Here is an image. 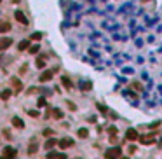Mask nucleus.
Returning <instances> with one entry per match:
<instances>
[{
	"instance_id": "11",
	"label": "nucleus",
	"mask_w": 162,
	"mask_h": 159,
	"mask_svg": "<svg viewBox=\"0 0 162 159\" xmlns=\"http://www.w3.org/2000/svg\"><path fill=\"white\" fill-rule=\"evenodd\" d=\"M30 47V40H21V42H19V51H26V49Z\"/></svg>"
},
{
	"instance_id": "8",
	"label": "nucleus",
	"mask_w": 162,
	"mask_h": 159,
	"mask_svg": "<svg viewBox=\"0 0 162 159\" xmlns=\"http://www.w3.org/2000/svg\"><path fill=\"white\" fill-rule=\"evenodd\" d=\"M141 143H152L153 142V135H145V137H140Z\"/></svg>"
},
{
	"instance_id": "17",
	"label": "nucleus",
	"mask_w": 162,
	"mask_h": 159,
	"mask_svg": "<svg viewBox=\"0 0 162 159\" xmlns=\"http://www.w3.org/2000/svg\"><path fill=\"white\" fill-rule=\"evenodd\" d=\"M87 135H89V133H87V129H86V128L79 129V137L80 138H87Z\"/></svg>"
},
{
	"instance_id": "10",
	"label": "nucleus",
	"mask_w": 162,
	"mask_h": 159,
	"mask_svg": "<svg viewBox=\"0 0 162 159\" xmlns=\"http://www.w3.org/2000/svg\"><path fill=\"white\" fill-rule=\"evenodd\" d=\"M11 30V25L5 21H0V33H4V31H9Z\"/></svg>"
},
{
	"instance_id": "7",
	"label": "nucleus",
	"mask_w": 162,
	"mask_h": 159,
	"mask_svg": "<svg viewBox=\"0 0 162 159\" xmlns=\"http://www.w3.org/2000/svg\"><path fill=\"white\" fill-rule=\"evenodd\" d=\"M53 75H54L53 70H45L44 74L40 75V82H47V80H51L53 79Z\"/></svg>"
},
{
	"instance_id": "14",
	"label": "nucleus",
	"mask_w": 162,
	"mask_h": 159,
	"mask_svg": "<svg viewBox=\"0 0 162 159\" xmlns=\"http://www.w3.org/2000/svg\"><path fill=\"white\" fill-rule=\"evenodd\" d=\"M47 157H59V159H65L66 156H65V154H59V152H49Z\"/></svg>"
},
{
	"instance_id": "12",
	"label": "nucleus",
	"mask_w": 162,
	"mask_h": 159,
	"mask_svg": "<svg viewBox=\"0 0 162 159\" xmlns=\"http://www.w3.org/2000/svg\"><path fill=\"white\" fill-rule=\"evenodd\" d=\"M56 143H58V140H56V138H49V140L47 142H45V149H53V147L54 145H56Z\"/></svg>"
},
{
	"instance_id": "6",
	"label": "nucleus",
	"mask_w": 162,
	"mask_h": 159,
	"mask_svg": "<svg viewBox=\"0 0 162 159\" xmlns=\"http://www.w3.org/2000/svg\"><path fill=\"white\" fill-rule=\"evenodd\" d=\"M16 154H18V150L14 149V147H5V149H4V156H5V157H16Z\"/></svg>"
},
{
	"instance_id": "2",
	"label": "nucleus",
	"mask_w": 162,
	"mask_h": 159,
	"mask_svg": "<svg viewBox=\"0 0 162 159\" xmlns=\"http://www.w3.org/2000/svg\"><path fill=\"white\" fill-rule=\"evenodd\" d=\"M58 145L61 147V149H68V147L73 145V140H72V138H68V137H66V138H61V140L58 142Z\"/></svg>"
},
{
	"instance_id": "19",
	"label": "nucleus",
	"mask_w": 162,
	"mask_h": 159,
	"mask_svg": "<svg viewBox=\"0 0 162 159\" xmlns=\"http://www.w3.org/2000/svg\"><path fill=\"white\" fill-rule=\"evenodd\" d=\"M53 114H54V117H56V119H61V117H63V112H61V110H58V108H54Z\"/></svg>"
},
{
	"instance_id": "24",
	"label": "nucleus",
	"mask_w": 162,
	"mask_h": 159,
	"mask_svg": "<svg viewBox=\"0 0 162 159\" xmlns=\"http://www.w3.org/2000/svg\"><path fill=\"white\" fill-rule=\"evenodd\" d=\"M44 135H45V137H51V135H53V129H51V128L44 129Z\"/></svg>"
},
{
	"instance_id": "18",
	"label": "nucleus",
	"mask_w": 162,
	"mask_h": 159,
	"mask_svg": "<svg viewBox=\"0 0 162 159\" xmlns=\"http://www.w3.org/2000/svg\"><path fill=\"white\" fill-rule=\"evenodd\" d=\"M61 82L66 86V88H72V80L68 79V77H63V79H61Z\"/></svg>"
},
{
	"instance_id": "16",
	"label": "nucleus",
	"mask_w": 162,
	"mask_h": 159,
	"mask_svg": "<svg viewBox=\"0 0 162 159\" xmlns=\"http://www.w3.org/2000/svg\"><path fill=\"white\" fill-rule=\"evenodd\" d=\"M39 51H40V46H39V44H35V46H30V53H31V54H37Z\"/></svg>"
},
{
	"instance_id": "20",
	"label": "nucleus",
	"mask_w": 162,
	"mask_h": 159,
	"mask_svg": "<svg viewBox=\"0 0 162 159\" xmlns=\"http://www.w3.org/2000/svg\"><path fill=\"white\" fill-rule=\"evenodd\" d=\"M37 150H39V147H37L35 143H33V145H31V147H28V152H30V154H35Z\"/></svg>"
},
{
	"instance_id": "15",
	"label": "nucleus",
	"mask_w": 162,
	"mask_h": 159,
	"mask_svg": "<svg viewBox=\"0 0 162 159\" xmlns=\"http://www.w3.org/2000/svg\"><path fill=\"white\" fill-rule=\"evenodd\" d=\"M12 86L16 88V91H21V80L19 79H12Z\"/></svg>"
},
{
	"instance_id": "4",
	"label": "nucleus",
	"mask_w": 162,
	"mask_h": 159,
	"mask_svg": "<svg viewBox=\"0 0 162 159\" xmlns=\"http://www.w3.org/2000/svg\"><path fill=\"white\" fill-rule=\"evenodd\" d=\"M126 138H127V140H131V142H134V140H138V138H140V135H138V131H136V129H127Z\"/></svg>"
},
{
	"instance_id": "1",
	"label": "nucleus",
	"mask_w": 162,
	"mask_h": 159,
	"mask_svg": "<svg viewBox=\"0 0 162 159\" xmlns=\"http://www.w3.org/2000/svg\"><path fill=\"white\" fill-rule=\"evenodd\" d=\"M120 154H122V149L120 147H112V149L106 150V157L108 159H113V157H120Z\"/></svg>"
},
{
	"instance_id": "26",
	"label": "nucleus",
	"mask_w": 162,
	"mask_h": 159,
	"mask_svg": "<svg viewBox=\"0 0 162 159\" xmlns=\"http://www.w3.org/2000/svg\"><path fill=\"white\" fill-rule=\"evenodd\" d=\"M0 2H2V0H0Z\"/></svg>"
},
{
	"instance_id": "23",
	"label": "nucleus",
	"mask_w": 162,
	"mask_h": 159,
	"mask_svg": "<svg viewBox=\"0 0 162 159\" xmlns=\"http://www.w3.org/2000/svg\"><path fill=\"white\" fill-rule=\"evenodd\" d=\"M37 105L42 108V107H45V98H39V102H37Z\"/></svg>"
},
{
	"instance_id": "3",
	"label": "nucleus",
	"mask_w": 162,
	"mask_h": 159,
	"mask_svg": "<svg viewBox=\"0 0 162 159\" xmlns=\"http://www.w3.org/2000/svg\"><path fill=\"white\" fill-rule=\"evenodd\" d=\"M14 18L18 19V21L21 23V25H28V19H26V16H25V14H23L21 11H16V12H14Z\"/></svg>"
},
{
	"instance_id": "9",
	"label": "nucleus",
	"mask_w": 162,
	"mask_h": 159,
	"mask_svg": "<svg viewBox=\"0 0 162 159\" xmlns=\"http://www.w3.org/2000/svg\"><path fill=\"white\" fill-rule=\"evenodd\" d=\"M12 124L16 126V128H19V129L25 128V123H23V121L19 119V117H12Z\"/></svg>"
},
{
	"instance_id": "25",
	"label": "nucleus",
	"mask_w": 162,
	"mask_h": 159,
	"mask_svg": "<svg viewBox=\"0 0 162 159\" xmlns=\"http://www.w3.org/2000/svg\"><path fill=\"white\" fill-rule=\"evenodd\" d=\"M30 115H33V117H37V115H39V112H37V110H30Z\"/></svg>"
},
{
	"instance_id": "22",
	"label": "nucleus",
	"mask_w": 162,
	"mask_h": 159,
	"mask_svg": "<svg viewBox=\"0 0 162 159\" xmlns=\"http://www.w3.org/2000/svg\"><path fill=\"white\" fill-rule=\"evenodd\" d=\"M9 96H11V91H9V89H5L4 93H2V100H7Z\"/></svg>"
},
{
	"instance_id": "13",
	"label": "nucleus",
	"mask_w": 162,
	"mask_h": 159,
	"mask_svg": "<svg viewBox=\"0 0 162 159\" xmlns=\"http://www.w3.org/2000/svg\"><path fill=\"white\" fill-rule=\"evenodd\" d=\"M37 66H39V68H44V66H45V56H39V58H37Z\"/></svg>"
},
{
	"instance_id": "21",
	"label": "nucleus",
	"mask_w": 162,
	"mask_h": 159,
	"mask_svg": "<svg viewBox=\"0 0 162 159\" xmlns=\"http://www.w3.org/2000/svg\"><path fill=\"white\" fill-rule=\"evenodd\" d=\"M31 39H33V40H40V39H42V33H40V31H35V33L31 35Z\"/></svg>"
},
{
	"instance_id": "5",
	"label": "nucleus",
	"mask_w": 162,
	"mask_h": 159,
	"mask_svg": "<svg viewBox=\"0 0 162 159\" xmlns=\"http://www.w3.org/2000/svg\"><path fill=\"white\" fill-rule=\"evenodd\" d=\"M11 44H12V39H9V37H4V39H0V51L7 49Z\"/></svg>"
}]
</instances>
